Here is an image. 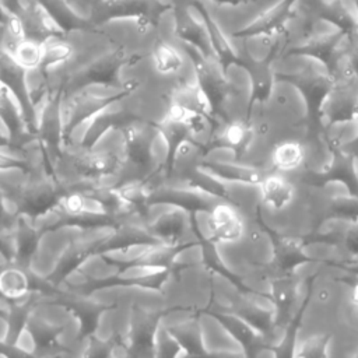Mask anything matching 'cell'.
Listing matches in <instances>:
<instances>
[{"mask_svg": "<svg viewBox=\"0 0 358 358\" xmlns=\"http://www.w3.org/2000/svg\"><path fill=\"white\" fill-rule=\"evenodd\" d=\"M11 347L18 354L34 355L36 352V350L39 348L36 337H35V331L27 323H24L20 327V330H18V333H17V336H15L13 344H11Z\"/></svg>", "mask_w": 358, "mask_h": 358, "instance_id": "obj_22", "label": "cell"}, {"mask_svg": "<svg viewBox=\"0 0 358 358\" xmlns=\"http://www.w3.org/2000/svg\"><path fill=\"white\" fill-rule=\"evenodd\" d=\"M63 280H64L70 287L78 288V289H81L83 287H85V285L91 281L78 267H74V268L69 270V271L64 274Z\"/></svg>", "mask_w": 358, "mask_h": 358, "instance_id": "obj_23", "label": "cell"}, {"mask_svg": "<svg viewBox=\"0 0 358 358\" xmlns=\"http://www.w3.org/2000/svg\"><path fill=\"white\" fill-rule=\"evenodd\" d=\"M29 280L25 268L7 266L0 271V292L8 299H15L28 291Z\"/></svg>", "mask_w": 358, "mask_h": 358, "instance_id": "obj_13", "label": "cell"}, {"mask_svg": "<svg viewBox=\"0 0 358 358\" xmlns=\"http://www.w3.org/2000/svg\"><path fill=\"white\" fill-rule=\"evenodd\" d=\"M288 0H241L238 3L211 1L206 4L211 24L227 36H241L275 21Z\"/></svg>", "mask_w": 358, "mask_h": 358, "instance_id": "obj_1", "label": "cell"}, {"mask_svg": "<svg viewBox=\"0 0 358 358\" xmlns=\"http://www.w3.org/2000/svg\"><path fill=\"white\" fill-rule=\"evenodd\" d=\"M92 337L96 341L105 343V344H109L116 337L113 308H101L98 310Z\"/></svg>", "mask_w": 358, "mask_h": 358, "instance_id": "obj_17", "label": "cell"}, {"mask_svg": "<svg viewBox=\"0 0 358 358\" xmlns=\"http://www.w3.org/2000/svg\"><path fill=\"white\" fill-rule=\"evenodd\" d=\"M80 224H62L41 232L36 246L27 262V270L35 278H49L60 270L74 238L83 231Z\"/></svg>", "mask_w": 358, "mask_h": 358, "instance_id": "obj_2", "label": "cell"}, {"mask_svg": "<svg viewBox=\"0 0 358 358\" xmlns=\"http://www.w3.org/2000/svg\"><path fill=\"white\" fill-rule=\"evenodd\" d=\"M192 220L193 225L204 242H214L215 241V228L211 217L210 208L199 207L194 211H192Z\"/></svg>", "mask_w": 358, "mask_h": 358, "instance_id": "obj_19", "label": "cell"}, {"mask_svg": "<svg viewBox=\"0 0 358 358\" xmlns=\"http://www.w3.org/2000/svg\"><path fill=\"white\" fill-rule=\"evenodd\" d=\"M83 331V322L80 316L76 313L70 317V320L55 334V341L57 345L70 350L73 344L80 338Z\"/></svg>", "mask_w": 358, "mask_h": 358, "instance_id": "obj_21", "label": "cell"}, {"mask_svg": "<svg viewBox=\"0 0 358 358\" xmlns=\"http://www.w3.org/2000/svg\"><path fill=\"white\" fill-rule=\"evenodd\" d=\"M78 91L103 103L126 94V90L117 83H105V81H87L78 88Z\"/></svg>", "mask_w": 358, "mask_h": 358, "instance_id": "obj_16", "label": "cell"}, {"mask_svg": "<svg viewBox=\"0 0 358 358\" xmlns=\"http://www.w3.org/2000/svg\"><path fill=\"white\" fill-rule=\"evenodd\" d=\"M10 56L21 70L42 66L43 64V41L32 36H27L15 43Z\"/></svg>", "mask_w": 358, "mask_h": 358, "instance_id": "obj_9", "label": "cell"}, {"mask_svg": "<svg viewBox=\"0 0 358 358\" xmlns=\"http://www.w3.org/2000/svg\"><path fill=\"white\" fill-rule=\"evenodd\" d=\"M152 245L154 241H136L117 246H108L101 252L112 262L119 264H130L141 262Z\"/></svg>", "mask_w": 358, "mask_h": 358, "instance_id": "obj_12", "label": "cell"}, {"mask_svg": "<svg viewBox=\"0 0 358 358\" xmlns=\"http://www.w3.org/2000/svg\"><path fill=\"white\" fill-rule=\"evenodd\" d=\"M327 1H330V0H327Z\"/></svg>", "mask_w": 358, "mask_h": 358, "instance_id": "obj_27", "label": "cell"}, {"mask_svg": "<svg viewBox=\"0 0 358 358\" xmlns=\"http://www.w3.org/2000/svg\"><path fill=\"white\" fill-rule=\"evenodd\" d=\"M172 150L173 147L171 140L168 138L165 131L161 127H158L147 147V162L151 168V172L166 165L172 154Z\"/></svg>", "mask_w": 358, "mask_h": 358, "instance_id": "obj_14", "label": "cell"}, {"mask_svg": "<svg viewBox=\"0 0 358 358\" xmlns=\"http://www.w3.org/2000/svg\"><path fill=\"white\" fill-rule=\"evenodd\" d=\"M206 168L214 175V178L220 183L221 196L232 203L248 221L259 220V210L262 206L260 190L257 180L241 179V178H225L215 173L211 168L206 165Z\"/></svg>", "mask_w": 358, "mask_h": 358, "instance_id": "obj_4", "label": "cell"}, {"mask_svg": "<svg viewBox=\"0 0 358 358\" xmlns=\"http://www.w3.org/2000/svg\"><path fill=\"white\" fill-rule=\"evenodd\" d=\"M238 155H239L238 148L227 144H215V145H210L208 150L204 151L203 164L210 166L234 164L238 161Z\"/></svg>", "mask_w": 358, "mask_h": 358, "instance_id": "obj_18", "label": "cell"}, {"mask_svg": "<svg viewBox=\"0 0 358 358\" xmlns=\"http://www.w3.org/2000/svg\"><path fill=\"white\" fill-rule=\"evenodd\" d=\"M8 263H10V259H8V256L0 249V270L1 268H4V267H7L8 266Z\"/></svg>", "mask_w": 358, "mask_h": 358, "instance_id": "obj_26", "label": "cell"}, {"mask_svg": "<svg viewBox=\"0 0 358 358\" xmlns=\"http://www.w3.org/2000/svg\"><path fill=\"white\" fill-rule=\"evenodd\" d=\"M10 334H11L10 320L3 313H0V344L1 345L10 344Z\"/></svg>", "mask_w": 358, "mask_h": 358, "instance_id": "obj_24", "label": "cell"}, {"mask_svg": "<svg viewBox=\"0 0 358 358\" xmlns=\"http://www.w3.org/2000/svg\"><path fill=\"white\" fill-rule=\"evenodd\" d=\"M305 164V147L301 140L285 138L274 144L271 150V165L277 172L287 175L299 173Z\"/></svg>", "mask_w": 358, "mask_h": 358, "instance_id": "obj_7", "label": "cell"}, {"mask_svg": "<svg viewBox=\"0 0 358 358\" xmlns=\"http://www.w3.org/2000/svg\"><path fill=\"white\" fill-rule=\"evenodd\" d=\"M203 263H207L204 243L194 242V243L180 246L175 250L172 256L171 267L179 268V267H187V266H197Z\"/></svg>", "mask_w": 358, "mask_h": 358, "instance_id": "obj_15", "label": "cell"}, {"mask_svg": "<svg viewBox=\"0 0 358 358\" xmlns=\"http://www.w3.org/2000/svg\"><path fill=\"white\" fill-rule=\"evenodd\" d=\"M169 267L158 266V264H148L143 262L130 263L126 267H122L117 278L124 282H138L144 285H151L154 281H159L164 278Z\"/></svg>", "mask_w": 358, "mask_h": 358, "instance_id": "obj_11", "label": "cell"}, {"mask_svg": "<svg viewBox=\"0 0 358 358\" xmlns=\"http://www.w3.org/2000/svg\"><path fill=\"white\" fill-rule=\"evenodd\" d=\"M77 267L91 280V281H108L117 278L122 264L112 262L102 252H92L84 255L78 262Z\"/></svg>", "mask_w": 358, "mask_h": 358, "instance_id": "obj_8", "label": "cell"}, {"mask_svg": "<svg viewBox=\"0 0 358 358\" xmlns=\"http://www.w3.org/2000/svg\"><path fill=\"white\" fill-rule=\"evenodd\" d=\"M262 206L280 211L289 207L296 197V182L291 175L282 172H267L259 180Z\"/></svg>", "mask_w": 358, "mask_h": 358, "instance_id": "obj_5", "label": "cell"}, {"mask_svg": "<svg viewBox=\"0 0 358 358\" xmlns=\"http://www.w3.org/2000/svg\"><path fill=\"white\" fill-rule=\"evenodd\" d=\"M200 344L204 354L245 357L248 350L243 343L231 331L220 315L214 312L197 313Z\"/></svg>", "mask_w": 358, "mask_h": 358, "instance_id": "obj_3", "label": "cell"}, {"mask_svg": "<svg viewBox=\"0 0 358 358\" xmlns=\"http://www.w3.org/2000/svg\"><path fill=\"white\" fill-rule=\"evenodd\" d=\"M151 347L154 350V355H189L190 351H187V347H185L179 338L166 329L158 319L155 322V326L151 331Z\"/></svg>", "mask_w": 358, "mask_h": 358, "instance_id": "obj_10", "label": "cell"}, {"mask_svg": "<svg viewBox=\"0 0 358 358\" xmlns=\"http://www.w3.org/2000/svg\"><path fill=\"white\" fill-rule=\"evenodd\" d=\"M108 355L109 357H129L130 355V347L126 345L124 343H122L120 340L117 343H113L110 347H109V351H108Z\"/></svg>", "mask_w": 358, "mask_h": 358, "instance_id": "obj_25", "label": "cell"}, {"mask_svg": "<svg viewBox=\"0 0 358 358\" xmlns=\"http://www.w3.org/2000/svg\"><path fill=\"white\" fill-rule=\"evenodd\" d=\"M66 218H67V215L63 213V210L56 203L53 207L34 215L32 225H34L36 234L38 232L41 234L46 229H50V228H55V227H59V225L64 224Z\"/></svg>", "mask_w": 358, "mask_h": 358, "instance_id": "obj_20", "label": "cell"}, {"mask_svg": "<svg viewBox=\"0 0 358 358\" xmlns=\"http://www.w3.org/2000/svg\"><path fill=\"white\" fill-rule=\"evenodd\" d=\"M210 211L215 228V241L236 242L243 238L248 220L232 203L222 200L214 204Z\"/></svg>", "mask_w": 358, "mask_h": 358, "instance_id": "obj_6", "label": "cell"}]
</instances>
